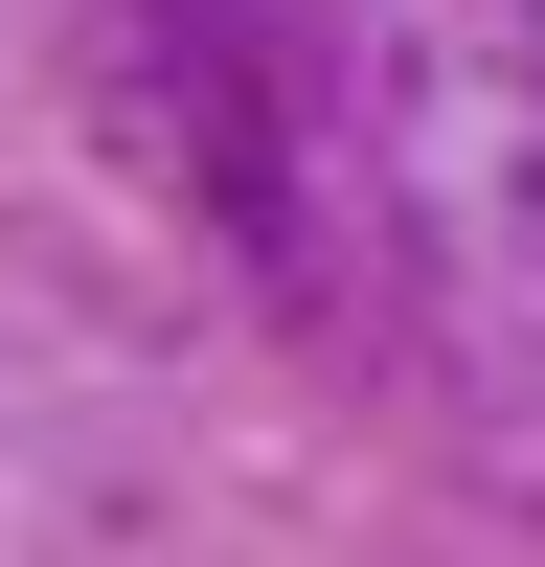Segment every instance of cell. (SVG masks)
Segmentation results:
<instances>
[{"label": "cell", "instance_id": "cell-1", "mask_svg": "<svg viewBox=\"0 0 545 567\" xmlns=\"http://www.w3.org/2000/svg\"><path fill=\"white\" fill-rule=\"evenodd\" d=\"M160 454H136V409H91L69 363L0 318V545H160Z\"/></svg>", "mask_w": 545, "mask_h": 567}]
</instances>
